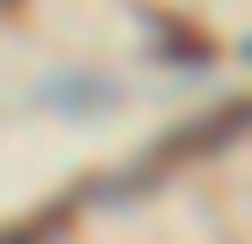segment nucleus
I'll list each match as a JSON object with an SVG mask.
<instances>
[{"instance_id": "nucleus-1", "label": "nucleus", "mask_w": 252, "mask_h": 244, "mask_svg": "<svg viewBox=\"0 0 252 244\" xmlns=\"http://www.w3.org/2000/svg\"><path fill=\"white\" fill-rule=\"evenodd\" d=\"M245 134H252V96H230V104H215L208 118H186L178 134H163L134 170H119V178H111V200H119V192H141L149 178H163V170H178V163L222 156V148H230V141H245Z\"/></svg>"}, {"instance_id": "nucleus-2", "label": "nucleus", "mask_w": 252, "mask_h": 244, "mask_svg": "<svg viewBox=\"0 0 252 244\" xmlns=\"http://www.w3.org/2000/svg\"><path fill=\"white\" fill-rule=\"evenodd\" d=\"M82 215V192H67V200H52V207H37V215H23V222H8L0 229V244H52V237H67V222Z\"/></svg>"}, {"instance_id": "nucleus-3", "label": "nucleus", "mask_w": 252, "mask_h": 244, "mask_svg": "<svg viewBox=\"0 0 252 244\" xmlns=\"http://www.w3.org/2000/svg\"><path fill=\"white\" fill-rule=\"evenodd\" d=\"M149 30H156V45H163L171 67H208V59H215V45H208L200 30H186L178 15H163V8H149Z\"/></svg>"}, {"instance_id": "nucleus-4", "label": "nucleus", "mask_w": 252, "mask_h": 244, "mask_svg": "<svg viewBox=\"0 0 252 244\" xmlns=\"http://www.w3.org/2000/svg\"><path fill=\"white\" fill-rule=\"evenodd\" d=\"M45 96H52V104H111V89H104V81H52Z\"/></svg>"}, {"instance_id": "nucleus-5", "label": "nucleus", "mask_w": 252, "mask_h": 244, "mask_svg": "<svg viewBox=\"0 0 252 244\" xmlns=\"http://www.w3.org/2000/svg\"><path fill=\"white\" fill-rule=\"evenodd\" d=\"M0 8H15V0H0Z\"/></svg>"}, {"instance_id": "nucleus-6", "label": "nucleus", "mask_w": 252, "mask_h": 244, "mask_svg": "<svg viewBox=\"0 0 252 244\" xmlns=\"http://www.w3.org/2000/svg\"><path fill=\"white\" fill-rule=\"evenodd\" d=\"M245 59H252V45H245Z\"/></svg>"}]
</instances>
